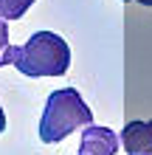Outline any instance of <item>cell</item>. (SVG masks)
<instances>
[{"instance_id": "6da1fadb", "label": "cell", "mask_w": 152, "mask_h": 155, "mask_svg": "<svg viewBox=\"0 0 152 155\" xmlns=\"http://www.w3.org/2000/svg\"><path fill=\"white\" fill-rule=\"evenodd\" d=\"M3 65H14L23 76H62L70 68V48L53 31H37L28 42L8 45L3 51Z\"/></svg>"}, {"instance_id": "7a4b0ae2", "label": "cell", "mask_w": 152, "mask_h": 155, "mask_svg": "<svg viewBox=\"0 0 152 155\" xmlns=\"http://www.w3.org/2000/svg\"><path fill=\"white\" fill-rule=\"evenodd\" d=\"M93 124V110L85 104L76 87H59L45 99V110L40 118V138L45 144H57L70 133Z\"/></svg>"}, {"instance_id": "3957f363", "label": "cell", "mask_w": 152, "mask_h": 155, "mask_svg": "<svg viewBox=\"0 0 152 155\" xmlns=\"http://www.w3.org/2000/svg\"><path fill=\"white\" fill-rule=\"evenodd\" d=\"M115 152H118V133H113L110 127L85 124L76 155H115Z\"/></svg>"}, {"instance_id": "277c9868", "label": "cell", "mask_w": 152, "mask_h": 155, "mask_svg": "<svg viewBox=\"0 0 152 155\" xmlns=\"http://www.w3.org/2000/svg\"><path fill=\"white\" fill-rule=\"evenodd\" d=\"M118 144L127 155H147L152 152V118L149 121H130L124 124L118 135Z\"/></svg>"}, {"instance_id": "5b68a950", "label": "cell", "mask_w": 152, "mask_h": 155, "mask_svg": "<svg viewBox=\"0 0 152 155\" xmlns=\"http://www.w3.org/2000/svg\"><path fill=\"white\" fill-rule=\"evenodd\" d=\"M34 6V0H0V20H20Z\"/></svg>"}, {"instance_id": "8992f818", "label": "cell", "mask_w": 152, "mask_h": 155, "mask_svg": "<svg viewBox=\"0 0 152 155\" xmlns=\"http://www.w3.org/2000/svg\"><path fill=\"white\" fill-rule=\"evenodd\" d=\"M8 48V25L6 20H0V65H3V51Z\"/></svg>"}, {"instance_id": "52a82bcc", "label": "cell", "mask_w": 152, "mask_h": 155, "mask_svg": "<svg viewBox=\"0 0 152 155\" xmlns=\"http://www.w3.org/2000/svg\"><path fill=\"white\" fill-rule=\"evenodd\" d=\"M6 130V113H3V107H0V133Z\"/></svg>"}, {"instance_id": "ba28073f", "label": "cell", "mask_w": 152, "mask_h": 155, "mask_svg": "<svg viewBox=\"0 0 152 155\" xmlns=\"http://www.w3.org/2000/svg\"><path fill=\"white\" fill-rule=\"evenodd\" d=\"M124 3H132V0H124ZM135 3H141V6H152V0H135Z\"/></svg>"}, {"instance_id": "9c48e42d", "label": "cell", "mask_w": 152, "mask_h": 155, "mask_svg": "<svg viewBox=\"0 0 152 155\" xmlns=\"http://www.w3.org/2000/svg\"><path fill=\"white\" fill-rule=\"evenodd\" d=\"M147 155H152V152H147Z\"/></svg>"}]
</instances>
